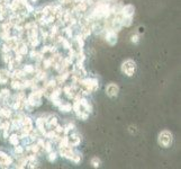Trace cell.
I'll list each match as a JSON object with an SVG mask.
<instances>
[{"instance_id":"277c9868","label":"cell","mask_w":181,"mask_h":169,"mask_svg":"<svg viewBox=\"0 0 181 169\" xmlns=\"http://www.w3.org/2000/svg\"><path fill=\"white\" fill-rule=\"evenodd\" d=\"M67 136L68 140H69V144L71 146H73V148H78L82 143V135H81V133L77 129L71 131Z\"/></svg>"},{"instance_id":"6da1fadb","label":"cell","mask_w":181,"mask_h":169,"mask_svg":"<svg viewBox=\"0 0 181 169\" xmlns=\"http://www.w3.org/2000/svg\"><path fill=\"white\" fill-rule=\"evenodd\" d=\"M120 71L124 76L131 78V77L135 76V73L137 71V64L136 62L132 59H127L125 61H123L122 65H120Z\"/></svg>"},{"instance_id":"e0dca14e","label":"cell","mask_w":181,"mask_h":169,"mask_svg":"<svg viewBox=\"0 0 181 169\" xmlns=\"http://www.w3.org/2000/svg\"><path fill=\"white\" fill-rule=\"evenodd\" d=\"M82 160H83V156H82V153H81V152L78 150V148H77V149H75V153H74V156H73L71 162L74 163V165H80V163L82 162Z\"/></svg>"},{"instance_id":"44dd1931","label":"cell","mask_w":181,"mask_h":169,"mask_svg":"<svg viewBox=\"0 0 181 169\" xmlns=\"http://www.w3.org/2000/svg\"><path fill=\"white\" fill-rule=\"evenodd\" d=\"M139 33H144V27H139L138 28V32H137V34Z\"/></svg>"},{"instance_id":"5b68a950","label":"cell","mask_w":181,"mask_h":169,"mask_svg":"<svg viewBox=\"0 0 181 169\" xmlns=\"http://www.w3.org/2000/svg\"><path fill=\"white\" fill-rule=\"evenodd\" d=\"M60 123L59 117L54 113H46L45 115V126L48 130H53Z\"/></svg>"},{"instance_id":"8992f818","label":"cell","mask_w":181,"mask_h":169,"mask_svg":"<svg viewBox=\"0 0 181 169\" xmlns=\"http://www.w3.org/2000/svg\"><path fill=\"white\" fill-rule=\"evenodd\" d=\"M105 34V41L109 46H115L118 42V33H116L113 29H107L103 32Z\"/></svg>"},{"instance_id":"52a82bcc","label":"cell","mask_w":181,"mask_h":169,"mask_svg":"<svg viewBox=\"0 0 181 169\" xmlns=\"http://www.w3.org/2000/svg\"><path fill=\"white\" fill-rule=\"evenodd\" d=\"M105 91H106V95L108 96L109 98H115L119 94V87H118L117 84L112 82V84H107L106 88H105Z\"/></svg>"},{"instance_id":"5bb4252c","label":"cell","mask_w":181,"mask_h":169,"mask_svg":"<svg viewBox=\"0 0 181 169\" xmlns=\"http://www.w3.org/2000/svg\"><path fill=\"white\" fill-rule=\"evenodd\" d=\"M55 3L61 5L65 10H69L72 13L73 5H74V3H73L72 0H55Z\"/></svg>"},{"instance_id":"3957f363","label":"cell","mask_w":181,"mask_h":169,"mask_svg":"<svg viewBox=\"0 0 181 169\" xmlns=\"http://www.w3.org/2000/svg\"><path fill=\"white\" fill-rule=\"evenodd\" d=\"M15 158L10 152L0 148V168H11L14 165Z\"/></svg>"},{"instance_id":"8fae6325","label":"cell","mask_w":181,"mask_h":169,"mask_svg":"<svg viewBox=\"0 0 181 169\" xmlns=\"http://www.w3.org/2000/svg\"><path fill=\"white\" fill-rule=\"evenodd\" d=\"M14 114V110L8 105H1L0 106V118L3 120H10V117Z\"/></svg>"},{"instance_id":"30bf717a","label":"cell","mask_w":181,"mask_h":169,"mask_svg":"<svg viewBox=\"0 0 181 169\" xmlns=\"http://www.w3.org/2000/svg\"><path fill=\"white\" fill-rule=\"evenodd\" d=\"M58 110L62 114H70V113H72V101L70 100H62V103L59 105V106L56 107Z\"/></svg>"},{"instance_id":"d6986e66","label":"cell","mask_w":181,"mask_h":169,"mask_svg":"<svg viewBox=\"0 0 181 169\" xmlns=\"http://www.w3.org/2000/svg\"><path fill=\"white\" fill-rule=\"evenodd\" d=\"M101 165V160L99 157H92L91 159H90V166L92 167V168H99Z\"/></svg>"},{"instance_id":"7a4b0ae2","label":"cell","mask_w":181,"mask_h":169,"mask_svg":"<svg viewBox=\"0 0 181 169\" xmlns=\"http://www.w3.org/2000/svg\"><path fill=\"white\" fill-rule=\"evenodd\" d=\"M158 143L163 149L170 148L173 143V134L169 130H163L158 135Z\"/></svg>"},{"instance_id":"ac0fdd59","label":"cell","mask_w":181,"mask_h":169,"mask_svg":"<svg viewBox=\"0 0 181 169\" xmlns=\"http://www.w3.org/2000/svg\"><path fill=\"white\" fill-rule=\"evenodd\" d=\"M14 59V52H7V53H1V60L3 64L7 65L11 60Z\"/></svg>"},{"instance_id":"ffe728a7","label":"cell","mask_w":181,"mask_h":169,"mask_svg":"<svg viewBox=\"0 0 181 169\" xmlns=\"http://www.w3.org/2000/svg\"><path fill=\"white\" fill-rule=\"evenodd\" d=\"M139 34L135 33L133 34V35H131V42L133 43V44H138L139 43Z\"/></svg>"},{"instance_id":"9a60e30c","label":"cell","mask_w":181,"mask_h":169,"mask_svg":"<svg viewBox=\"0 0 181 169\" xmlns=\"http://www.w3.org/2000/svg\"><path fill=\"white\" fill-rule=\"evenodd\" d=\"M45 157H46V160L48 161L50 163H53L55 162L56 160H58V158H59V152H58V150H52L51 152H48V153H45Z\"/></svg>"},{"instance_id":"9c48e42d","label":"cell","mask_w":181,"mask_h":169,"mask_svg":"<svg viewBox=\"0 0 181 169\" xmlns=\"http://www.w3.org/2000/svg\"><path fill=\"white\" fill-rule=\"evenodd\" d=\"M120 15L123 17H134L135 14V7L132 3H127V5H122L120 8Z\"/></svg>"},{"instance_id":"2e32d148","label":"cell","mask_w":181,"mask_h":169,"mask_svg":"<svg viewBox=\"0 0 181 169\" xmlns=\"http://www.w3.org/2000/svg\"><path fill=\"white\" fill-rule=\"evenodd\" d=\"M77 129V125H75V123L73 121H68L67 123L63 125V133L64 135H68L71 131H73V130Z\"/></svg>"},{"instance_id":"ba28073f","label":"cell","mask_w":181,"mask_h":169,"mask_svg":"<svg viewBox=\"0 0 181 169\" xmlns=\"http://www.w3.org/2000/svg\"><path fill=\"white\" fill-rule=\"evenodd\" d=\"M22 69L23 71L26 73V76L27 77H34V74H35V71H36V65H35V63L34 62H24L22 65Z\"/></svg>"},{"instance_id":"7402d4cb","label":"cell","mask_w":181,"mask_h":169,"mask_svg":"<svg viewBox=\"0 0 181 169\" xmlns=\"http://www.w3.org/2000/svg\"><path fill=\"white\" fill-rule=\"evenodd\" d=\"M37 1H38V0H29V3H32L33 5H35V3H36Z\"/></svg>"},{"instance_id":"7c38bea8","label":"cell","mask_w":181,"mask_h":169,"mask_svg":"<svg viewBox=\"0 0 181 169\" xmlns=\"http://www.w3.org/2000/svg\"><path fill=\"white\" fill-rule=\"evenodd\" d=\"M9 88L11 89V91H17V90H24V86H23V80L19 79L10 78L8 82Z\"/></svg>"},{"instance_id":"4fadbf2b","label":"cell","mask_w":181,"mask_h":169,"mask_svg":"<svg viewBox=\"0 0 181 169\" xmlns=\"http://www.w3.org/2000/svg\"><path fill=\"white\" fill-rule=\"evenodd\" d=\"M7 142H8V144H9V146H17V144L22 143V139H20L19 133H17V132H10V134H9L8 139H7Z\"/></svg>"}]
</instances>
